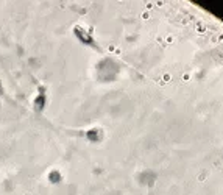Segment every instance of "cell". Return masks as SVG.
Returning a JSON list of instances; mask_svg holds the SVG:
<instances>
[{
	"label": "cell",
	"mask_w": 223,
	"mask_h": 195,
	"mask_svg": "<svg viewBox=\"0 0 223 195\" xmlns=\"http://www.w3.org/2000/svg\"><path fill=\"white\" fill-rule=\"evenodd\" d=\"M72 33H74V36L76 38V41H78L81 45L95 48V50H100L98 45H97V42H95V39H94V34H92V31L89 28L83 27V25H80V24H76V25H74V28H72Z\"/></svg>",
	"instance_id": "cell-1"
},
{
	"label": "cell",
	"mask_w": 223,
	"mask_h": 195,
	"mask_svg": "<svg viewBox=\"0 0 223 195\" xmlns=\"http://www.w3.org/2000/svg\"><path fill=\"white\" fill-rule=\"evenodd\" d=\"M48 95H47V86L45 84H38V91H36L35 97L31 100V109L36 114H42L47 108Z\"/></svg>",
	"instance_id": "cell-2"
},
{
	"label": "cell",
	"mask_w": 223,
	"mask_h": 195,
	"mask_svg": "<svg viewBox=\"0 0 223 195\" xmlns=\"http://www.w3.org/2000/svg\"><path fill=\"white\" fill-rule=\"evenodd\" d=\"M76 134H80L81 137H86L88 141H100L103 137V131L100 128H92V130H86V131H78Z\"/></svg>",
	"instance_id": "cell-3"
},
{
	"label": "cell",
	"mask_w": 223,
	"mask_h": 195,
	"mask_svg": "<svg viewBox=\"0 0 223 195\" xmlns=\"http://www.w3.org/2000/svg\"><path fill=\"white\" fill-rule=\"evenodd\" d=\"M47 178H48V181L52 184H58V183H61L62 181V173L59 170H50L48 172V175H47Z\"/></svg>",
	"instance_id": "cell-4"
},
{
	"label": "cell",
	"mask_w": 223,
	"mask_h": 195,
	"mask_svg": "<svg viewBox=\"0 0 223 195\" xmlns=\"http://www.w3.org/2000/svg\"><path fill=\"white\" fill-rule=\"evenodd\" d=\"M0 97H3L5 100H8V101H9V97H8V94H6V91H5V86H3L2 78H0Z\"/></svg>",
	"instance_id": "cell-5"
}]
</instances>
